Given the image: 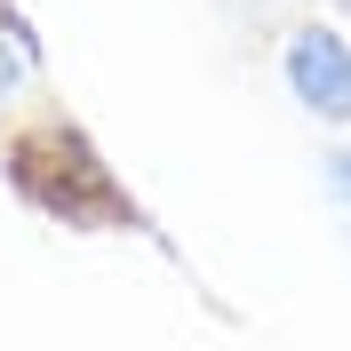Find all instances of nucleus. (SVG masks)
Masks as SVG:
<instances>
[{
	"label": "nucleus",
	"instance_id": "nucleus-1",
	"mask_svg": "<svg viewBox=\"0 0 351 351\" xmlns=\"http://www.w3.org/2000/svg\"><path fill=\"white\" fill-rule=\"evenodd\" d=\"M0 168H8L16 199H32L40 216L72 223V232H144L136 199L112 184V168L96 160V144H88L72 120H32V128H16L8 152H0Z\"/></svg>",
	"mask_w": 351,
	"mask_h": 351
},
{
	"label": "nucleus",
	"instance_id": "nucleus-2",
	"mask_svg": "<svg viewBox=\"0 0 351 351\" xmlns=\"http://www.w3.org/2000/svg\"><path fill=\"white\" fill-rule=\"evenodd\" d=\"M280 88L311 112V120L351 128V40L328 16H295L280 32Z\"/></svg>",
	"mask_w": 351,
	"mask_h": 351
},
{
	"label": "nucleus",
	"instance_id": "nucleus-3",
	"mask_svg": "<svg viewBox=\"0 0 351 351\" xmlns=\"http://www.w3.org/2000/svg\"><path fill=\"white\" fill-rule=\"evenodd\" d=\"M32 72H40V64H32L8 32H0V96H24V88H32Z\"/></svg>",
	"mask_w": 351,
	"mask_h": 351
},
{
	"label": "nucleus",
	"instance_id": "nucleus-4",
	"mask_svg": "<svg viewBox=\"0 0 351 351\" xmlns=\"http://www.w3.org/2000/svg\"><path fill=\"white\" fill-rule=\"evenodd\" d=\"M328 192L351 208V144H335V152H328Z\"/></svg>",
	"mask_w": 351,
	"mask_h": 351
},
{
	"label": "nucleus",
	"instance_id": "nucleus-5",
	"mask_svg": "<svg viewBox=\"0 0 351 351\" xmlns=\"http://www.w3.org/2000/svg\"><path fill=\"white\" fill-rule=\"evenodd\" d=\"M335 16H351V0H328V24H335Z\"/></svg>",
	"mask_w": 351,
	"mask_h": 351
}]
</instances>
